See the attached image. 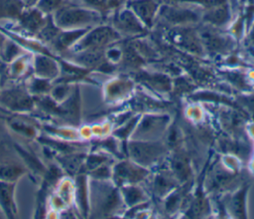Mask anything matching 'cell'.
I'll use <instances>...</instances> for the list:
<instances>
[{
	"instance_id": "cell-1",
	"label": "cell",
	"mask_w": 254,
	"mask_h": 219,
	"mask_svg": "<svg viewBox=\"0 0 254 219\" xmlns=\"http://www.w3.org/2000/svg\"><path fill=\"white\" fill-rule=\"evenodd\" d=\"M52 18L56 26L62 30L90 28L102 20V16L92 9L65 3L52 14Z\"/></svg>"
},
{
	"instance_id": "cell-2",
	"label": "cell",
	"mask_w": 254,
	"mask_h": 219,
	"mask_svg": "<svg viewBox=\"0 0 254 219\" xmlns=\"http://www.w3.org/2000/svg\"><path fill=\"white\" fill-rule=\"evenodd\" d=\"M121 39L122 36L112 26L96 25L91 27L69 51L77 53L87 50H105Z\"/></svg>"
},
{
	"instance_id": "cell-3",
	"label": "cell",
	"mask_w": 254,
	"mask_h": 219,
	"mask_svg": "<svg viewBox=\"0 0 254 219\" xmlns=\"http://www.w3.org/2000/svg\"><path fill=\"white\" fill-rule=\"evenodd\" d=\"M132 161L141 166H150L159 161L167 152V147L160 141L131 140L128 145Z\"/></svg>"
},
{
	"instance_id": "cell-4",
	"label": "cell",
	"mask_w": 254,
	"mask_h": 219,
	"mask_svg": "<svg viewBox=\"0 0 254 219\" xmlns=\"http://www.w3.org/2000/svg\"><path fill=\"white\" fill-rule=\"evenodd\" d=\"M112 27L121 36H136L145 34L147 31L140 19L126 5L113 12Z\"/></svg>"
},
{
	"instance_id": "cell-5",
	"label": "cell",
	"mask_w": 254,
	"mask_h": 219,
	"mask_svg": "<svg viewBox=\"0 0 254 219\" xmlns=\"http://www.w3.org/2000/svg\"><path fill=\"white\" fill-rule=\"evenodd\" d=\"M157 18L162 19L163 22L167 23L169 26L179 27L195 23L199 20V18H201V16L197 11L190 8L162 4L156 19Z\"/></svg>"
},
{
	"instance_id": "cell-6",
	"label": "cell",
	"mask_w": 254,
	"mask_h": 219,
	"mask_svg": "<svg viewBox=\"0 0 254 219\" xmlns=\"http://www.w3.org/2000/svg\"><path fill=\"white\" fill-rule=\"evenodd\" d=\"M170 122L166 114H146L134 130V136L139 139L149 140L161 135Z\"/></svg>"
},
{
	"instance_id": "cell-7",
	"label": "cell",
	"mask_w": 254,
	"mask_h": 219,
	"mask_svg": "<svg viewBox=\"0 0 254 219\" xmlns=\"http://www.w3.org/2000/svg\"><path fill=\"white\" fill-rule=\"evenodd\" d=\"M148 175L147 169L134 161H121L113 168V177L117 185L135 184Z\"/></svg>"
},
{
	"instance_id": "cell-8",
	"label": "cell",
	"mask_w": 254,
	"mask_h": 219,
	"mask_svg": "<svg viewBox=\"0 0 254 219\" xmlns=\"http://www.w3.org/2000/svg\"><path fill=\"white\" fill-rule=\"evenodd\" d=\"M140 19L146 28H151L162 5V0H128L125 4Z\"/></svg>"
},
{
	"instance_id": "cell-9",
	"label": "cell",
	"mask_w": 254,
	"mask_h": 219,
	"mask_svg": "<svg viewBox=\"0 0 254 219\" xmlns=\"http://www.w3.org/2000/svg\"><path fill=\"white\" fill-rule=\"evenodd\" d=\"M207 26L208 27L198 32V36L203 46V49L216 53H221L229 50L232 46V40L228 36H225L222 33L216 31L213 26H210L208 24Z\"/></svg>"
},
{
	"instance_id": "cell-10",
	"label": "cell",
	"mask_w": 254,
	"mask_h": 219,
	"mask_svg": "<svg viewBox=\"0 0 254 219\" xmlns=\"http://www.w3.org/2000/svg\"><path fill=\"white\" fill-rule=\"evenodd\" d=\"M172 39L180 47L194 54H200L203 50L198 33H195L190 28H186V26H179L172 31Z\"/></svg>"
},
{
	"instance_id": "cell-11",
	"label": "cell",
	"mask_w": 254,
	"mask_h": 219,
	"mask_svg": "<svg viewBox=\"0 0 254 219\" xmlns=\"http://www.w3.org/2000/svg\"><path fill=\"white\" fill-rule=\"evenodd\" d=\"M17 20L19 25L26 32L30 34H38L40 30L45 26L48 20V15L42 13L35 6L26 7Z\"/></svg>"
},
{
	"instance_id": "cell-12",
	"label": "cell",
	"mask_w": 254,
	"mask_h": 219,
	"mask_svg": "<svg viewBox=\"0 0 254 219\" xmlns=\"http://www.w3.org/2000/svg\"><path fill=\"white\" fill-rule=\"evenodd\" d=\"M0 102L13 110H28L33 107V100L23 89H13L1 94Z\"/></svg>"
},
{
	"instance_id": "cell-13",
	"label": "cell",
	"mask_w": 254,
	"mask_h": 219,
	"mask_svg": "<svg viewBox=\"0 0 254 219\" xmlns=\"http://www.w3.org/2000/svg\"><path fill=\"white\" fill-rule=\"evenodd\" d=\"M201 19L208 25L213 27H222L230 20V9L226 2L215 7L203 10Z\"/></svg>"
},
{
	"instance_id": "cell-14",
	"label": "cell",
	"mask_w": 254,
	"mask_h": 219,
	"mask_svg": "<svg viewBox=\"0 0 254 219\" xmlns=\"http://www.w3.org/2000/svg\"><path fill=\"white\" fill-rule=\"evenodd\" d=\"M34 70L39 78L47 80L54 79L60 73V67L57 61L45 55L35 56Z\"/></svg>"
},
{
	"instance_id": "cell-15",
	"label": "cell",
	"mask_w": 254,
	"mask_h": 219,
	"mask_svg": "<svg viewBox=\"0 0 254 219\" xmlns=\"http://www.w3.org/2000/svg\"><path fill=\"white\" fill-rule=\"evenodd\" d=\"M91 28V27H90ZM90 28L82 29H71V30H62L57 38L52 43L58 51H67L69 50Z\"/></svg>"
},
{
	"instance_id": "cell-16",
	"label": "cell",
	"mask_w": 254,
	"mask_h": 219,
	"mask_svg": "<svg viewBox=\"0 0 254 219\" xmlns=\"http://www.w3.org/2000/svg\"><path fill=\"white\" fill-rule=\"evenodd\" d=\"M14 188V183L0 180V207L4 214L9 218H13L16 214Z\"/></svg>"
},
{
	"instance_id": "cell-17",
	"label": "cell",
	"mask_w": 254,
	"mask_h": 219,
	"mask_svg": "<svg viewBox=\"0 0 254 219\" xmlns=\"http://www.w3.org/2000/svg\"><path fill=\"white\" fill-rule=\"evenodd\" d=\"M139 77L141 81L157 91L168 92L172 88L170 79L162 73H140Z\"/></svg>"
},
{
	"instance_id": "cell-18",
	"label": "cell",
	"mask_w": 254,
	"mask_h": 219,
	"mask_svg": "<svg viewBox=\"0 0 254 219\" xmlns=\"http://www.w3.org/2000/svg\"><path fill=\"white\" fill-rule=\"evenodd\" d=\"M25 8L21 0H0V19H18Z\"/></svg>"
},
{
	"instance_id": "cell-19",
	"label": "cell",
	"mask_w": 254,
	"mask_h": 219,
	"mask_svg": "<svg viewBox=\"0 0 254 219\" xmlns=\"http://www.w3.org/2000/svg\"><path fill=\"white\" fill-rule=\"evenodd\" d=\"M172 170H173L174 176L180 182L187 181L191 174L190 167L189 165V161L187 157L179 153L174 155L172 158Z\"/></svg>"
},
{
	"instance_id": "cell-20",
	"label": "cell",
	"mask_w": 254,
	"mask_h": 219,
	"mask_svg": "<svg viewBox=\"0 0 254 219\" xmlns=\"http://www.w3.org/2000/svg\"><path fill=\"white\" fill-rule=\"evenodd\" d=\"M248 188V185L240 188L237 192H235L230 200L229 208L232 211V214L238 218L246 217V195Z\"/></svg>"
},
{
	"instance_id": "cell-21",
	"label": "cell",
	"mask_w": 254,
	"mask_h": 219,
	"mask_svg": "<svg viewBox=\"0 0 254 219\" xmlns=\"http://www.w3.org/2000/svg\"><path fill=\"white\" fill-rule=\"evenodd\" d=\"M122 198L128 206H134L146 200V195L140 187L134 184H127L122 187Z\"/></svg>"
},
{
	"instance_id": "cell-22",
	"label": "cell",
	"mask_w": 254,
	"mask_h": 219,
	"mask_svg": "<svg viewBox=\"0 0 254 219\" xmlns=\"http://www.w3.org/2000/svg\"><path fill=\"white\" fill-rule=\"evenodd\" d=\"M176 186L175 177H173L170 173L162 172L159 173L154 180V191L156 194L163 196L168 192L172 191Z\"/></svg>"
},
{
	"instance_id": "cell-23",
	"label": "cell",
	"mask_w": 254,
	"mask_h": 219,
	"mask_svg": "<svg viewBox=\"0 0 254 219\" xmlns=\"http://www.w3.org/2000/svg\"><path fill=\"white\" fill-rule=\"evenodd\" d=\"M23 168L15 164H0V180L13 182L23 174Z\"/></svg>"
},
{
	"instance_id": "cell-24",
	"label": "cell",
	"mask_w": 254,
	"mask_h": 219,
	"mask_svg": "<svg viewBox=\"0 0 254 219\" xmlns=\"http://www.w3.org/2000/svg\"><path fill=\"white\" fill-rule=\"evenodd\" d=\"M65 0H38L35 7L45 15L54 14L64 4Z\"/></svg>"
},
{
	"instance_id": "cell-25",
	"label": "cell",
	"mask_w": 254,
	"mask_h": 219,
	"mask_svg": "<svg viewBox=\"0 0 254 219\" xmlns=\"http://www.w3.org/2000/svg\"><path fill=\"white\" fill-rule=\"evenodd\" d=\"M84 7L98 12L102 17L109 13L106 0H81Z\"/></svg>"
},
{
	"instance_id": "cell-26",
	"label": "cell",
	"mask_w": 254,
	"mask_h": 219,
	"mask_svg": "<svg viewBox=\"0 0 254 219\" xmlns=\"http://www.w3.org/2000/svg\"><path fill=\"white\" fill-rule=\"evenodd\" d=\"M221 146L225 147L230 152H234L235 154L242 156L243 158L248 154V148L245 145L238 142L224 141V142H221Z\"/></svg>"
},
{
	"instance_id": "cell-27",
	"label": "cell",
	"mask_w": 254,
	"mask_h": 219,
	"mask_svg": "<svg viewBox=\"0 0 254 219\" xmlns=\"http://www.w3.org/2000/svg\"><path fill=\"white\" fill-rule=\"evenodd\" d=\"M176 2H183V3H191V4H195L199 7H201L203 10L215 7L217 5H220L224 2H226L227 0H174Z\"/></svg>"
},
{
	"instance_id": "cell-28",
	"label": "cell",
	"mask_w": 254,
	"mask_h": 219,
	"mask_svg": "<svg viewBox=\"0 0 254 219\" xmlns=\"http://www.w3.org/2000/svg\"><path fill=\"white\" fill-rule=\"evenodd\" d=\"M85 178L84 176H79L77 179V191H78V202L82 208L83 211H86V205H87V200H86V188H85Z\"/></svg>"
},
{
	"instance_id": "cell-29",
	"label": "cell",
	"mask_w": 254,
	"mask_h": 219,
	"mask_svg": "<svg viewBox=\"0 0 254 219\" xmlns=\"http://www.w3.org/2000/svg\"><path fill=\"white\" fill-rule=\"evenodd\" d=\"M139 117H140V116H135L134 118L130 119V120L127 122V124H126V126H125L124 128L122 127L121 129L117 130L115 133H116L119 137H122V138H123V137H127V136L133 131L132 128L135 127L137 121L139 120Z\"/></svg>"
},
{
	"instance_id": "cell-30",
	"label": "cell",
	"mask_w": 254,
	"mask_h": 219,
	"mask_svg": "<svg viewBox=\"0 0 254 219\" xmlns=\"http://www.w3.org/2000/svg\"><path fill=\"white\" fill-rule=\"evenodd\" d=\"M48 82H49V80H47V79L39 78V79L34 81L33 86H32V90L36 93H43V92H45L46 90L49 89V83Z\"/></svg>"
},
{
	"instance_id": "cell-31",
	"label": "cell",
	"mask_w": 254,
	"mask_h": 219,
	"mask_svg": "<svg viewBox=\"0 0 254 219\" xmlns=\"http://www.w3.org/2000/svg\"><path fill=\"white\" fill-rule=\"evenodd\" d=\"M93 170L94 171L92 172V174L96 178H108V176L111 175V171L107 165L101 164V165L97 166L96 168H94Z\"/></svg>"
},
{
	"instance_id": "cell-32",
	"label": "cell",
	"mask_w": 254,
	"mask_h": 219,
	"mask_svg": "<svg viewBox=\"0 0 254 219\" xmlns=\"http://www.w3.org/2000/svg\"><path fill=\"white\" fill-rule=\"evenodd\" d=\"M105 158L103 156H99V155H91L87 161H86V165L91 169L93 170L94 168H96L97 166L101 165L103 162H104Z\"/></svg>"
},
{
	"instance_id": "cell-33",
	"label": "cell",
	"mask_w": 254,
	"mask_h": 219,
	"mask_svg": "<svg viewBox=\"0 0 254 219\" xmlns=\"http://www.w3.org/2000/svg\"><path fill=\"white\" fill-rule=\"evenodd\" d=\"M68 87L66 85H62L59 86L57 89H55V93H54V97L56 101H61L63 100L64 97H66L67 93H68Z\"/></svg>"
},
{
	"instance_id": "cell-34",
	"label": "cell",
	"mask_w": 254,
	"mask_h": 219,
	"mask_svg": "<svg viewBox=\"0 0 254 219\" xmlns=\"http://www.w3.org/2000/svg\"><path fill=\"white\" fill-rule=\"evenodd\" d=\"M243 103H244L250 110H252L254 111V96L244 98V99H243Z\"/></svg>"
},
{
	"instance_id": "cell-35",
	"label": "cell",
	"mask_w": 254,
	"mask_h": 219,
	"mask_svg": "<svg viewBox=\"0 0 254 219\" xmlns=\"http://www.w3.org/2000/svg\"><path fill=\"white\" fill-rule=\"evenodd\" d=\"M26 7H34L36 5V3L38 2V0H21Z\"/></svg>"
},
{
	"instance_id": "cell-36",
	"label": "cell",
	"mask_w": 254,
	"mask_h": 219,
	"mask_svg": "<svg viewBox=\"0 0 254 219\" xmlns=\"http://www.w3.org/2000/svg\"><path fill=\"white\" fill-rule=\"evenodd\" d=\"M249 40L251 41L252 44H254V25H253L250 33H249Z\"/></svg>"
},
{
	"instance_id": "cell-37",
	"label": "cell",
	"mask_w": 254,
	"mask_h": 219,
	"mask_svg": "<svg viewBox=\"0 0 254 219\" xmlns=\"http://www.w3.org/2000/svg\"><path fill=\"white\" fill-rule=\"evenodd\" d=\"M2 46H3V38H2V36L0 35V52H1V48H2Z\"/></svg>"
}]
</instances>
